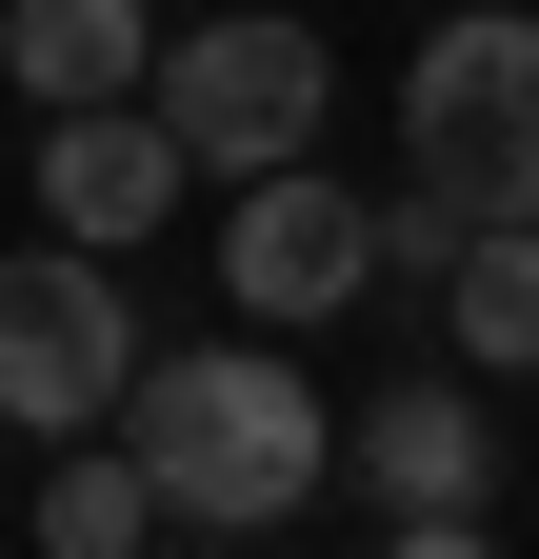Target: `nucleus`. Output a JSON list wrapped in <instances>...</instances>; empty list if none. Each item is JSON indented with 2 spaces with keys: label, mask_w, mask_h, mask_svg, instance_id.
I'll return each instance as SVG.
<instances>
[{
  "label": "nucleus",
  "mask_w": 539,
  "mask_h": 559,
  "mask_svg": "<svg viewBox=\"0 0 539 559\" xmlns=\"http://www.w3.org/2000/svg\"><path fill=\"white\" fill-rule=\"evenodd\" d=\"M180 180H200V160H180V120H160L141 81H120V100H40V221H60V240H100V260L160 240Z\"/></svg>",
  "instance_id": "7"
},
{
  "label": "nucleus",
  "mask_w": 539,
  "mask_h": 559,
  "mask_svg": "<svg viewBox=\"0 0 539 559\" xmlns=\"http://www.w3.org/2000/svg\"><path fill=\"white\" fill-rule=\"evenodd\" d=\"M220 280H240V320H340L380 300V200H340L320 160H260L220 221Z\"/></svg>",
  "instance_id": "6"
},
{
  "label": "nucleus",
  "mask_w": 539,
  "mask_h": 559,
  "mask_svg": "<svg viewBox=\"0 0 539 559\" xmlns=\"http://www.w3.org/2000/svg\"><path fill=\"white\" fill-rule=\"evenodd\" d=\"M160 539V479L120 419H81V440H40V559H141Z\"/></svg>",
  "instance_id": "9"
},
{
  "label": "nucleus",
  "mask_w": 539,
  "mask_h": 559,
  "mask_svg": "<svg viewBox=\"0 0 539 559\" xmlns=\"http://www.w3.org/2000/svg\"><path fill=\"white\" fill-rule=\"evenodd\" d=\"M120 380H141L120 260L40 221V260H0V419H21V440H81V419H120Z\"/></svg>",
  "instance_id": "4"
},
{
  "label": "nucleus",
  "mask_w": 539,
  "mask_h": 559,
  "mask_svg": "<svg viewBox=\"0 0 539 559\" xmlns=\"http://www.w3.org/2000/svg\"><path fill=\"white\" fill-rule=\"evenodd\" d=\"M141 100L180 120V160H200V180H260V160H320V100H340V60H320V21L240 0V21H200Z\"/></svg>",
  "instance_id": "3"
},
{
  "label": "nucleus",
  "mask_w": 539,
  "mask_h": 559,
  "mask_svg": "<svg viewBox=\"0 0 539 559\" xmlns=\"http://www.w3.org/2000/svg\"><path fill=\"white\" fill-rule=\"evenodd\" d=\"M0 60H21V100H120L160 81V21L141 0H0Z\"/></svg>",
  "instance_id": "8"
},
{
  "label": "nucleus",
  "mask_w": 539,
  "mask_h": 559,
  "mask_svg": "<svg viewBox=\"0 0 539 559\" xmlns=\"http://www.w3.org/2000/svg\"><path fill=\"white\" fill-rule=\"evenodd\" d=\"M120 440L160 479V539H280V520H320V479H340V419L260 360V340L141 360L120 380Z\"/></svg>",
  "instance_id": "1"
},
{
  "label": "nucleus",
  "mask_w": 539,
  "mask_h": 559,
  "mask_svg": "<svg viewBox=\"0 0 539 559\" xmlns=\"http://www.w3.org/2000/svg\"><path fill=\"white\" fill-rule=\"evenodd\" d=\"M440 340L480 380H539V221H459V260H440Z\"/></svg>",
  "instance_id": "10"
},
{
  "label": "nucleus",
  "mask_w": 539,
  "mask_h": 559,
  "mask_svg": "<svg viewBox=\"0 0 539 559\" xmlns=\"http://www.w3.org/2000/svg\"><path fill=\"white\" fill-rule=\"evenodd\" d=\"M340 460L380 479V539H399V559H480V539H500V419L459 400V380L360 400V419H340Z\"/></svg>",
  "instance_id": "5"
},
{
  "label": "nucleus",
  "mask_w": 539,
  "mask_h": 559,
  "mask_svg": "<svg viewBox=\"0 0 539 559\" xmlns=\"http://www.w3.org/2000/svg\"><path fill=\"white\" fill-rule=\"evenodd\" d=\"M399 160L459 221H539V21H440L399 81Z\"/></svg>",
  "instance_id": "2"
}]
</instances>
